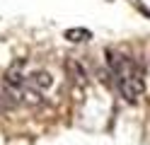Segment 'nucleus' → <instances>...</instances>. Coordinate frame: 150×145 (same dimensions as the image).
Wrapping results in <instances>:
<instances>
[{"instance_id": "obj_2", "label": "nucleus", "mask_w": 150, "mask_h": 145, "mask_svg": "<svg viewBox=\"0 0 150 145\" xmlns=\"http://www.w3.org/2000/svg\"><path fill=\"white\" fill-rule=\"evenodd\" d=\"M27 85L34 87V90H39V92H44V90H49V87L53 85V77H51L49 70H34L29 77H27Z\"/></svg>"}, {"instance_id": "obj_4", "label": "nucleus", "mask_w": 150, "mask_h": 145, "mask_svg": "<svg viewBox=\"0 0 150 145\" xmlns=\"http://www.w3.org/2000/svg\"><path fill=\"white\" fill-rule=\"evenodd\" d=\"M63 36L68 39V41H73V44H80V41H90L92 32L90 29H82V27H75V29H65Z\"/></svg>"}, {"instance_id": "obj_1", "label": "nucleus", "mask_w": 150, "mask_h": 145, "mask_svg": "<svg viewBox=\"0 0 150 145\" xmlns=\"http://www.w3.org/2000/svg\"><path fill=\"white\" fill-rule=\"evenodd\" d=\"M107 63H109V73L114 77V85L119 94L126 102H136L140 94L145 92V73L136 61H131L128 56L116 53V51H107Z\"/></svg>"}, {"instance_id": "obj_5", "label": "nucleus", "mask_w": 150, "mask_h": 145, "mask_svg": "<svg viewBox=\"0 0 150 145\" xmlns=\"http://www.w3.org/2000/svg\"><path fill=\"white\" fill-rule=\"evenodd\" d=\"M65 68L73 73V80H80V82H82V77H85V70H82V68L75 63V61H68V63H65Z\"/></svg>"}, {"instance_id": "obj_3", "label": "nucleus", "mask_w": 150, "mask_h": 145, "mask_svg": "<svg viewBox=\"0 0 150 145\" xmlns=\"http://www.w3.org/2000/svg\"><path fill=\"white\" fill-rule=\"evenodd\" d=\"M17 92H20V99H22L24 104H29V106H39V104H44L41 92L34 90V87H29V85H22Z\"/></svg>"}]
</instances>
